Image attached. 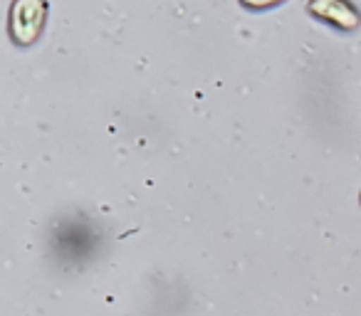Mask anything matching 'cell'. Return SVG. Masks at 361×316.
<instances>
[{
	"mask_svg": "<svg viewBox=\"0 0 361 316\" xmlns=\"http://www.w3.org/2000/svg\"><path fill=\"white\" fill-rule=\"evenodd\" d=\"M310 11L329 25H336L339 30H356L359 27V13L346 0H312Z\"/></svg>",
	"mask_w": 361,
	"mask_h": 316,
	"instance_id": "2",
	"label": "cell"
},
{
	"mask_svg": "<svg viewBox=\"0 0 361 316\" xmlns=\"http://www.w3.org/2000/svg\"><path fill=\"white\" fill-rule=\"evenodd\" d=\"M277 3H282V0H243V6L255 8V11H265V8H272Z\"/></svg>",
	"mask_w": 361,
	"mask_h": 316,
	"instance_id": "3",
	"label": "cell"
},
{
	"mask_svg": "<svg viewBox=\"0 0 361 316\" xmlns=\"http://www.w3.org/2000/svg\"><path fill=\"white\" fill-rule=\"evenodd\" d=\"M45 25V0H16L11 11V35L18 45H30Z\"/></svg>",
	"mask_w": 361,
	"mask_h": 316,
	"instance_id": "1",
	"label": "cell"
}]
</instances>
